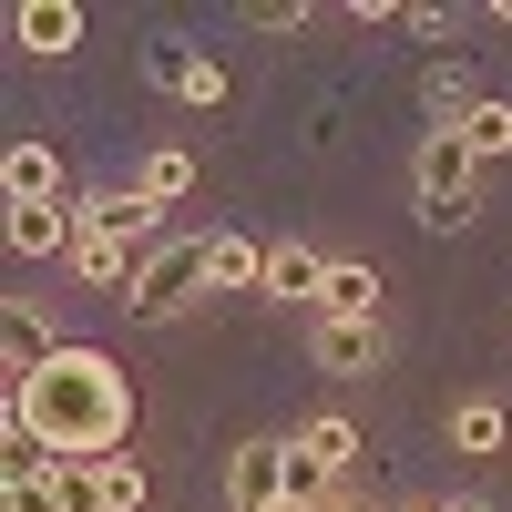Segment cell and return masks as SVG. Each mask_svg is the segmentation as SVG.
Here are the masks:
<instances>
[{
    "label": "cell",
    "instance_id": "21",
    "mask_svg": "<svg viewBox=\"0 0 512 512\" xmlns=\"http://www.w3.org/2000/svg\"><path fill=\"white\" fill-rule=\"evenodd\" d=\"M0 512H62V492H52V472H21L11 492H0Z\"/></svg>",
    "mask_w": 512,
    "mask_h": 512
},
{
    "label": "cell",
    "instance_id": "19",
    "mask_svg": "<svg viewBox=\"0 0 512 512\" xmlns=\"http://www.w3.org/2000/svg\"><path fill=\"white\" fill-rule=\"evenodd\" d=\"M451 431H461V451H492V441H502V410H492V400H461Z\"/></svg>",
    "mask_w": 512,
    "mask_h": 512
},
{
    "label": "cell",
    "instance_id": "24",
    "mask_svg": "<svg viewBox=\"0 0 512 512\" xmlns=\"http://www.w3.org/2000/svg\"><path fill=\"white\" fill-rule=\"evenodd\" d=\"M451 512H482V502H451Z\"/></svg>",
    "mask_w": 512,
    "mask_h": 512
},
{
    "label": "cell",
    "instance_id": "18",
    "mask_svg": "<svg viewBox=\"0 0 512 512\" xmlns=\"http://www.w3.org/2000/svg\"><path fill=\"white\" fill-rule=\"evenodd\" d=\"M185 185H195V154H175V144H164V154H144V195H154V205H175Z\"/></svg>",
    "mask_w": 512,
    "mask_h": 512
},
{
    "label": "cell",
    "instance_id": "5",
    "mask_svg": "<svg viewBox=\"0 0 512 512\" xmlns=\"http://www.w3.org/2000/svg\"><path fill=\"white\" fill-rule=\"evenodd\" d=\"M379 318H318V369H338V379H369L379 369Z\"/></svg>",
    "mask_w": 512,
    "mask_h": 512
},
{
    "label": "cell",
    "instance_id": "4",
    "mask_svg": "<svg viewBox=\"0 0 512 512\" xmlns=\"http://www.w3.org/2000/svg\"><path fill=\"white\" fill-rule=\"evenodd\" d=\"M226 502H236V512H287V441H236Z\"/></svg>",
    "mask_w": 512,
    "mask_h": 512
},
{
    "label": "cell",
    "instance_id": "10",
    "mask_svg": "<svg viewBox=\"0 0 512 512\" xmlns=\"http://www.w3.org/2000/svg\"><path fill=\"white\" fill-rule=\"evenodd\" d=\"M11 246H21V256L82 246V216H72V205H11Z\"/></svg>",
    "mask_w": 512,
    "mask_h": 512
},
{
    "label": "cell",
    "instance_id": "1",
    "mask_svg": "<svg viewBox=\"0 0 512 512\" xmlns=\"http://www.w3.org/2000/svg\"><path fill=\"white\" fill-rule=\"evenodd\" d=\"M123 420H134V390L103 349H52V369H31L11 390V431L41 441L52 461H113Z\"/></svg>",
    "mask_w": 512,
    "mask_h": 512
},
{
    "label": "cell",
    "instance_id": "11",
    "mask_svg": "<svg viewBox=\"0 0 512 512\" xmlns=\"http://www.w3.org/2000/svg\"><path fill=\"white\" fill-rule=\"evenodd\" d=\"M52 492H62V512H123L113 461H52Z\"/></svg>",
    "mask_w": 512,
    "mask_h": 512
},
{
    "label": "cell",
    "instance_id": "15",
    "mask_svg": "<svg viewBox=\"0 0 512 512\" xmlns=\"http://www.w3.org/2000/svg\"><path fill=\"white\" fill-rule=\"evenodd\" d=\"M0 349H11V390H21L31 369H52V328H41L31 308H11V318H0Z\"/></svg>",
    "mask_w": 512,
    "mask_h": 512
},
{
    "label": "cell",
    "instance_id": "16",
    "mask_svg": "<svg viewBox=\"0 0 512 512\" xmlns=\"http://www.w3.org/2000/svg\"><path fill=\"white\" fill-rule=\"evenodd\" d=\"M318 318H379V277H369V267H328Z\"/></svg>",
    "mask_w": 512,
    "mask_h": 512
},
{
    "label": "cell",
    "instance_id": "3",
    "mask_svg": "<svg viewBox=\"0 0 512 512\" xmlns=\"http://www.w3.org/2000/svg\"><path fill=\"white\" fill-rule=\"evenodd\" d=\"M472 144H461L451 134V123H441V134H420V216H431V226H461V216H472Z\"/></svg>",
    "mask_w": 512,
    "mask_h": 512
},
{
    "label": "cell",
    "instance_id": "7",
    "mask_svg": "<svg viewBox=\"0 0 512 512\" xmlns=\"http://www.w3.org/2000/svg\"><path fill=\"white\" fill-rule=\"evenodd\" d=\"M144 72L164 82V93H185V103H226V72H216V62H195V52H175V41H154Z\"/></svg>",
    "mask_w": 512,
    "mask_h": 512
},
{
    "label": "cell",
    "instance_id": "8",
    "mask_svg": "<svg viewBox=\"0 0 512 512\" xmlns=\"http://www.w3.org/2000/svg\"><path fill=\"white\" fill-rule=\"evenodd\" d=\"M82 236H123V246H144L154 236V195H82Z\"/></svg>",
    "mask_w": 512,
    "mask_h": 512
},
{
    "label": "cell",
    "instance_id": "17",
    "mask_svg": "<svg viewBox=\"0 0 512 512\" xmlns=\"http://www.w3.org/2000/svg\"><path fill=\"white\" fill-rule=\"evenodd\" d=\"M451 134L472 144V154H512V103H472V113L451 123Z\"/></svg>",
    "mask_w": 512,
    "mask_h": 512
},
{
    "label": "cell",
    "instance_id": "23",
    "mask_svg": "<svg viewBox=\"0 0 512 512\" xmlns=\"http://www.w3.org/2000/svg\"><path fill=\"white\" fill-rule=\"evenodd\" d=\"M420 512H451V502H420Z\"/></svg>",
    "mask_w": 512,
    "mask_h": 512
},
{
    "label": "cell",
    "instance_id": "13",
    "mask_svg": "<svg viewBox=\"0 0 512 512\" xmlns=\"http://www.w3.org/2000/svg\"><path fill=\"white\" fill-rule=\"evenodd\" d=\"M205 267H216V287H267V246H256V236H205Z\"/></svg>",
    "mask_w": 512,
    "mask_h": 512
},
{
    "label": "cell",
    "instance_id": "14",
    "mask_svg": "<svg viewBox=\"0 0 512 512\" xmlns=\"http://www.w3.org/2000/svg\"><path fill=\"white\" fill-rule=\"evenodd\" d=\"M338 492V461H318L308 441H287V512H328Z\"/></svg>",
    "mask_w": 512,
    "mask_h": 512
},
{
    "label": "cell",
    "instance_id": "12",
    "mask_svg": "<svg viewBox=\"0 0 512 512\" xmlns=\"http://www.w3.org/2000/svg\"><path fill=\"white\" fill-rule=\"evenodd\" d=\"M318 287H328V256L318 246H297V236L267 246V297H318Z\"/></svg>",
    "mask_w": 512,
    "mask_h": 512
},
{
    "label": "cell",
    "instance_id": "9",
    "mask_svg": "<svg viewBox=\"0 0 512 512\" xmlns=\"http://www.w3.org/2000/svg\"><path fill=\"white\" fill-rule=\"evenodd\" d=\"M11 41H31V52H72V41H82V11H72V0H21V11H11Z\"/></svg>",
    "mask_w": 512,
    "mask_h": 512
},
{
    "label": "cell",
    "instance_id": "2",
    "mask_svg": "<svg viewBox=\"0 0 512 512\" xmlns=\"http://www.w3.org/2000/svg\"><path fill=\"white\" fill-rule=\"evenodd\" d=\"M195 287H216V267H205V236H175V246H154L144 267H134L123 308H134V318H175Z\"/></svg>",
    "mask_w": 512,
    "mask_h": 512
},
{
    "label": "cell",
    "instance_id": "22",
    "mask_svg": "<svg viewBox=\"0 0 512 512\" xmlns=\"http://www.w3.org/2000/svg\"><path fill=\"white\" fill-rule=\"evenodd\" d=\"M328 512H369V502H328Z\"/></svg>",
    "mask_w": 512,
    "mask_h": 512
},
{
    "label": "cell",
    "instance_id": "6",
    "mask_svg": "<svg viewBox=\"0 0 512 512\" xmlns=\"http://www.w3.org/2000/svg\"><path fill=\"white\" fill-rule=\"evenodd\" d=\"M0 185H11V205H62V154L52 144H11L0 154Z\"/></svg>",
    "mask_w": 512,
    "mask_h": 512
},
{
    "label": "cell",
    "instance_id": "20",
    "mask_svg": "<svg viewBox=\"0 0 512 512\" xmlns=\"http://www.w3.org/2000/svg\"><path fill=\"white\" fill-rule=\"evenodd\" d=\"M297 441H308L318 461H338V472H349V451H359V431H349V420H308V431H297Z\"/></svg>",
    "mask_w": 512,
    "mask_h": 512
}]
</instances>
